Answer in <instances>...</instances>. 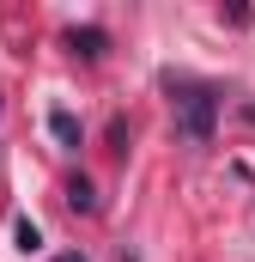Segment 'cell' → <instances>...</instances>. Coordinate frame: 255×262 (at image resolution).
Masks as SVG:
<instances>
[{"label":"cell","instance_id":"cell-1","mask_svg":"<svg viewBox=\"0 0 255 262\" xmlns=\"http://www.w3.org/2000/svg\"><path fill=\"white\" fill-rule=\"evenodd\" d=\"M170 110H176V134H183L189 146H207V140H213V122H219V92H213V85L170 79Z\"/></svg>","mask_w":255,"mask_h":262},{"label":"cell","instance_id":"cell-6","mask_svg":"<svg viewBox=\"0 0 255 262\" xmlns=\"http://www.w3.org/2000/svg\"><path fill=\"white\" fill-rule=\"evenodd\" d=\"M55 262H85V256H55Z\"/></svg>","mask_w":255,"mask_h":262},{"label":"cell","instance_id":"cell-3","mask_svg":"<svg viewBox=\"0 0 255 262\" xmlns=\"http://www.w3.org/2000/svg\"><path fill=\"white\" fill-rule=\"evenodd\" d=\"M67 207L97 213V189H91V177H67Z\"/></svg>","mask_w":255,"mask_h":262},{"label":"cell","instance_id":"cell-5","mask_svg":"<svg viewBox=\"0 0 255 262\" xmlns=\"http://www.w3.org/2000/svg\"><path fill=\"white\" fill-rule=\"evenodd\" d=\"M12 238H18V250H24V256H31V250H43V226H37V220H18V226H12Z\"/></svg>","mask_w":255,"mask_h":262},{"label":"cell","instance_id":"cell-2","mask_svg":"<svg viewBox=\"0 0 255 262\" xmlns=\"http://www.w3.org/2000/svg\"><path fill=\"white\" fill-rule=\"evenodd\" d=\"M67 55H79V61H104V55H110V31H97V25H73V31H67Z\"/></svg>","mask_w":255,"mask_h":262},{"label":"cell","instance_id":"cell-4","mask_svg":"<svg viewBox=\"0 0 255 262\" xmlns=\"http://www.w3.org/2000/svg\"><path fill=\"white\" fill-rule=\"evenodd\" d=\"M49 134H55L61 146H79V116H73V110H49Z\"/></svg>","mask_w":255,"mask_h":262}]
</instances>
